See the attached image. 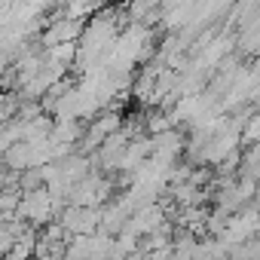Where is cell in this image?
I'll list each match as a JSON object with an SVG mask.
<instances>
[{
  "label": "cell",
  "mask_w": 260,
  "mask_h": 260,
  "mask_svg": "<svg viewBox=\"0 0 260 260\" xmlns=\"http://www.w3.org/2000/svg\"><path fill=\"white\" fill-rule=\"evenodd\" d=\"M83 31H86V22L58 19V22H52V25L40 34V43H43L46 49H52V46H61V43H74L77 37H83Z\"/></svg>",
  "instance_id": "1"
}]
</instances>
